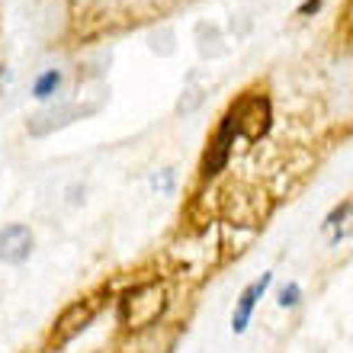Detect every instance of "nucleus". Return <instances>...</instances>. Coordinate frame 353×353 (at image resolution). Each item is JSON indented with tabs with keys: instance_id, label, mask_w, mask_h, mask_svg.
Segmentation results:
<instances>
[{
	"instance_id": "1",
	"label": "nucleus",
	"mask_w": 353,
	"mask_h": 353,
	"mask_svg": "<svg viewBox=\"0 0 353 353\" xmlns=\"http://www.w3.org/2000/svg\"><path fill=\"white\" fill-rule=\"evenodd\" d=\"M168 289L158 279L139 283V286L125 289L119 296V321L129 331H141V327L158 325L161 315L168 312Z\"/></svg>"
},
{
	"instance_id": "2",
	"label": "nucleus",
	"mask_w": 353,
	"mask_h": 353,
	"mask_svg": "<svg viewBox=\"0 0 353 353\" xmlns=\"http://www.w3.org/2000/svg\"><path fill=\"white\" fill-rule=\"evenodd\" d=\"M232 116V125H234V135H241L248 141H261L263 135L270 132L273 125V106H270V97L267 93H244L234 100V106L228 110Z\"/></svg>"
},
{
	"instance_id": "3",
	"label": "nucleus",
	"mask_w": 353,
	"mask_h": 353,
	"mask_svg": "<svg viewBox=\"0 0 353 353\" xmlns=\"http://www.w3.org/2000/svg\"><path fill=\"white\" fill-rule=\"evenodd\" d=\"M93 106H81V103H55V106H46V110H39L32 119H29V135H36V139H42V135H52V132L65 129V125H71L74 119H84V116H90Z\"/></svg>"
},
{
	"instance_id": "4",
	"label": "nucleus",
	"mask_w": 353,
	"mask_h": 353,
	"mask_svg": "<svg viewBox=\"0 0 353 353\" xmlns=\"http://www.w3.org/2000/svg\"><path fill=\"white\" fill-rule=\"evenodd\" d=\"M232 145H234V125H232V116L225 112L222 125L215 129L212 141H209V148H205V154H203V164H199V174H203L205 180H212V176H219L225 170L228 158H232Z\"/></svg>"
},
{
	"instance_id": "5",
	"label": "nucleus",
	"mask_w": 353,
	"mask_h": 353,
	"mask_svg": "<svg viewBox=\"0 0 353 353\" xmlns=\"http://www.w3.org/2000/svg\"><path fill=\"white\" fill-rule=\"evenodd\" d=\"M32 248H36V238L29 232V225H3L0 228V263L7 267H19L32 257Z\"/></svg>"
},
{
	"instance_id": "6",
	"label": "nucleus",
	"mask_w": 353,
	"mask_h": 353,
	"mask_svg": "<svg viewBox=\"0 0 353 353\" xmlns=\"http://www.w3.org/2000/svg\"><path fill=\"white\" fill-rule=\"evenodd\" d=\"M97 315V302L93 299H81V302H71V305L58 315L55 331H52V341L55 344H68L71 337H77Z\"/></svg>"
},
{
	"instance_id": "7",
	"label": "nucleus",
	"mask_w": 353,
	"mask_h": 353,
	"mask_svg": "<svg viewBox=\"0 0 353 353\" xmlns=\"http://www.w3.org/2000/svg\"><path fill=\"white\" fill-rule=\"evenodd\" d=\"M270 283H273V273H263L257 283H251V286L241 289L238 305H234V315H232V331L234 334H244V331H248V325H251V318H254V308H257V302L263 299V292H267Z\"/></svg>"
},
{
	"instance_id": "8",
	"label": "nucleus",
	"mask_w": 353,
	"mask_h": 353,
	"mask_svg": "<svg viewBox=\"0 0 353 353\" xmlns=\"http://www.w3.org/2000/svg\"><path fill=\"white\" fill-rule=\"evenodd\" d=\"M325 228H327V232H334V234H331V241H334V244L353 238V196H350V199H344L337 209H331V212H327Z\"/></svg>"
},
{
	"instance_id": "9",
	"label": "nucleus",
	"mask_w": 353,
	"mask_h": 353,
	"mask_svg": "<svg viewBox=\"0 0 353 353\" xmlns=\"http://www.w3.org/2000/svg\"><path fill=\"white\" fill-rule=\"evenodd\" d=\"M61 81H65V74L58 71V68H52V71H46V74L36 77V84H32V97H39V100H52L58 93V87H61Z\"/></svg>"
},
{
	"instance_id": "10",
	"label": "nucleus",
	"mask_w": 353,
	"mask_h": 353,
	"mask_svg": "<svg viewBox=\"0 0 353 353\" xmlns=\"http://www.w3.org/2000/svg\"><path fill=\"white\" fill-rule=\"evenodd\" d=\"M174 186H176V170L174 168H164V170H158V174H151V190L170 196L174 193Z\"/></svg>"
},
{
	"instance_id": "11",
	"label": "nucleus",
	"mask_w": 353,
	"mask_h": 353,
	"mask_svg": "<svg viewBox=\"0 0 353 353\" xmlns=\"http://www.w3.org/2000/svg\"><path fill=\"white\" fill-rule=\"evenodd\" d=\"M276 302H279V308H296L299 302H302V286H299V283H286V286L276 292Z\"/></svg>"
},
{
	"instance_id": "12",
	"label": "nucleus",
	"mask_w": 353,
	"mask_h": 353,
	"mask_svg": "<svg viewBox=\"0 0 353 353\" xmlns=\"http://www.w3.org/2000/svg\"><path fill=\"white\" fill-rule=\"evenodd\" d=\"M321 3H325V0H305V3L299 7V17H312V13H318Z\"/></svg>"
}]
</instances>
